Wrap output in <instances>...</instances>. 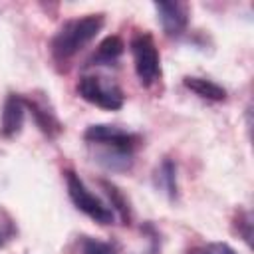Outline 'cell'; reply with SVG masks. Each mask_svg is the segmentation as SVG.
Returning <instances> with one entry per match:
<instances>
[{
	"mask_svg": "<svg viewBox=\"0 0 254 254\" xmlns=\"http://www.w3.org/2000/svg\"><path fill=\"white\" fill-rule=\"evenodd\" d=\"M99 187L103 189V192L107 194V198H109V202H111V210H113V214H117L119 216V220H121V224H125V226H129L131 224V204H129V200H127V196L123 194V190L117 187V185H113L111 181H99Z\"/></svg>",
	"mask_w": 254,
	"mask_h": 254,
	"instance_id": "cell-13",
	"label": "cell"
},
{
	"mask_svg": "<svg viewBox=\"0 0 254 254\" xmlns=\"http://www.w3.org/2000/svg\"><path fill=\"white\" fill-rule=\"evenodd\" d=\"M187 254H238V252L226 242H206V244L192 246Z\"/></svg>",
	"mask_w": 254,
	"mask_h": 254,
	"instance_id": "cell-15",
	"label": "cell"
},
{
	"mask_svg": "<svg viewBox=\"0 0 254 254\" xmlns=\"http://www.w3.org/2000/svg\"><path fill=\"white\" fill-rule=\"evenodd\" d=\"M125 44L119 36H107L99 42L95 52L89 56L87 65H115L117 60L123 56Z\"/></svg>",
	"mask_w": 254,
	"mask_h": 254,
	"instance_id": "cell-9",
	"label": "cell"
},
{
	"mask_svg": "<svg viewBox=\"0 0 254 254\" xmlns=\"http://www.w3.org/2000/svg\"><path fill=\"white\" fill-rule=\"evenodd\" d=\"M183 85L187 89H190L192 93H196L202 99L208 101H224L226 99V89L218 83H214L212 79L206 77H196V75H187L183 79Z\"/></svg>",
	"mask_w": 254,
	"mask_h": 254,
	"instance_id": "cell-12",
	"label": "cell"
},
{
	"mask_svg": "<svg viewBox=\"0 0 254 254\" xmlns=\"http://www.w3.org/2000/svg\"><path fill=\"white\" fill-rule=\"evenodd\" d=\"M12 236V230H0V246H4V242Z\"/></svg>",
	"mask_w": 254,
	"mask_h": 254,
	"instance_id": "cell-17",
	"label": "cell"
},
{
	"mask_svg": "<svg viewBox=\"0 0 254 254\" xmlns=\"http://www.w3.org/2000/svg\"><path fill=\"white\" fill-rule=\"evenodd\" d=\"M24 103H26V109H30L34 123L48 139H56L58 135H62V131H64L62 121L44 101H38L34 97H24Z\"/></svg>",
	"mask_w": 254,
	"mask_h": 254,
	"instance_id": "cell-8",
	"label": "cell"
},
{
	"mask_svg": "<svg viewBox=\"0 0 254 254\" xmlns=\"http://www.w3.org/2000/svg\"><path fill=\"white\" fill-rule=\"evenodd\" d=\"M161 22L163 32L169 38H179L185 34L187 26H189V4L185 2H155L153 4Z\"/></svg>",
	"mask_w": 254,
	"mask_h": 254,
	"instance_id": "cell-6",
	"label": "cell"
},
{
	"mask_svg": "<svg viewBox=\"0 0 254 254\" xmlns=\"http://www.w3.org/2000/svg\"><path fill=\"white\" fill-rule=\"evenodd\" d=\"M93 161L107 171L123 173L133 167V153L115 147H97V151L93 153Z\"/></svg>",
	"mask_w": 254,
	"mask_h": 254,
	"instance_id": "cell-10",
	"label": "cell"
},
{
	"mask_svg": "<svg viewBox=\"0 0 254 254\" xmlns=\"http://www.w3.org/2000/svg\"><path fill=\"white\" fill-rule=\"evenodd\" d=\"M77 93L87 103L101 107L105 111H117L125 103L123 89L103 75H83L77 81Z\"/></svg>",
	"mask_w": 254,
	"mask_h": 254,
	"instance_id": "cell-2",
	"label": "cell"
},
{
	"mask_svg": "<svg viewBox=\"0 0 254 254\" xmlns=\"http://www.w3.org/2000/svg\"><path fill=\"white\" fill-rule=\"evenodd\" d=\"M75 244H77V254H119L115 244L93 236H79Z\"/></svg>",
	"mask_w": 254,
	"mask_h": 254,
	"instance_id": "cell-14",
	"label": "cell"
},
{
	"mask_svg": "<svg viewBox=\"0 0 254 254\" xmlns=\"http://www.w3.org/2000/svg\"><path fill=\"white\" fill-rule=\"evenodd\" d=\"M83 139L89 145H97V147H115V149H123L129 153H135V149L141 145V137L135 133H129L121 127L115 125H89L83 133Z\"/></svg>",
	"mask_w": 254,
	"mask_h": 254,
	"instance_id": "cell-5",
	"label": "cell"
},
{
	"mask_svg": "<svg viewBox=\"0 0 254 254\" xmlns=\"http://www.w3.org/2000/svg\"><path fill=\"white\" fill-rule=\"evenodd\" d=\"M65 187H67L69 200L73 202V206L77 210H81L85 216H89L91 220H95L99 224L113 222V218H115L113 210L101 198H97L93 192H89V189L83 185V181L79 179L77 173L65 171Z\"/></svg>",
	"mask_w": 254,
	"mask_h": 254,
	"instance_id": "cell-4",
	"label": "cell"
},
{
	"mask_svg": "<svg viewBox=\"0 0 254 254\" xmlns=\"http://www.w3.org/2000/svg\"><path fill=\"white\" fill-rule=\"evenodd\" d=\"M157 190H161L169 200H177L179 196V183H177V163L173 159H163L161 165L155 169L153 175Z\"/></svg>",
	"mask_w": 254,
	"mask_h": 254,
	"instance_id": "cell-11",
	"label": "cell"
},
{
	"mask_svg": "<svg viewBox=\"0 0 254 254\" xmlns=\"http://www.w3.org/2000/svg\"><path fill=\"white\" fill-rule=\"evenodd\" d=\"M234 226H236V232L250 246V242H252V214L248 210H240L234 218Z\"/></svg>",
	"mask_w": 254,
	"mask_h": 254,
	"instance_id": "cell-16",
	"label": "cell"
},
{
	"mask_svg": "<svg viewBox=\"0 0 254 254\" xmlns=\"http://www.w3.org/2000/svg\"><path fill=\"white\" fill-rule=\"evenodd\" d=\"M103 24H105L103 14H87L81 18L65 20L50 42L52 58L58 64H67L101 32Z\"/></svg>",
	"mask_w": 254,
	"mask_h": 254,
	"instance_id": "cell-1",
	"label": "cell"
},
{
	"mask_svg": "<svg viewBox=\"0 0 254 254\" xmlns=\"http://www.w3.org/2000/svg\"><path fill=\"white\" fill-rule=\"evenodd\" d=\"M26 115V103L24 97L18 93H8L4 107H2V119H0V133L6 139L16 137L22 131Z\"/></svg>",
	"mask_w": 254,
	"mask_h": 254,
	"instance_id": "cell-7",
	"label": "cell"
},
{
	"mask_svg": "<svg viewBox=\"0 0 254 254\" xmlns=\"http://www.w3.org/2000/svg\"><path fill=\"white\" fill-rule=\"evenodd\" d=\"M131 54H133L135 73L141 85L145 87L153 85L161 77V56L153 36L147 32L135 34L131 38Z\"/></svg>",
	"mask_w": 254,
	"mask_h": 254,
	"instance_id": "cell-3",
	"label": "cell"
}]
</instances>
